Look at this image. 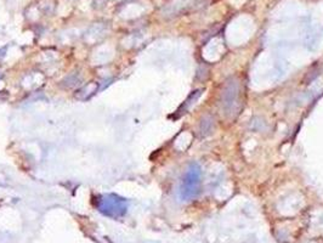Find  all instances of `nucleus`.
Returning <instances> with one entry per match:
<instances>
[{"label":"nucleus","mask_w":323,"mask_h":243,"mask_svg":"<svg viewBox=\"0 0 323 243\" xmlns=\"http://www.w3.org/2000/svg\"><path fill=\"white\" fill-rule=\"evenodd\" d=\"M220 111L225 118L234 119L243 107V88L238 78L226 79L220 91L219 98Z\"/></svg>","instance_id":"f257e3e1"},{"label":"nucleus","mask_w":323,"mask_h":243,"mask_svg":"<svg viewBox=\"0 0 323 243\" xmlns=\"http://www.w3.org/2000/svg\"><path fill=\"white\" fill-rule=\"evenodd\" d=\"M202 170L197 163L190 164L181 181L180 196L184 201L195 198L201 193Z\"/></svg>","instance_id":"f03ea898"},{"label":"nucleus","mask_w":323,"mask_h":243,"mask_svg":"<svg viewBox=\"0 0 323 243\" xmlns=\"http://www.w3.org/2000/svg\"><path fill=\"white\" fill-rule=\"evenodd\" d=\"M215 129V119L211 114H204L200 121V134L202 137H207L213 134Z\"/></svg>","instance_id":"7ed1b4c3"},{"label":"nucleus","mask_w":323,"mask_h":243,"mask_svg":"<svg viewBox=\"0 0 323 243\" xmlns=\"http://www.w3.org/2000/svg\"><path fill=\"white\" fill-rule=\"evenodd\" d=\"M203 91H204V89L195 90L193 93H192V94L190 95V96H188L187 100L185 101L184 105H182L180 110H179V113H185V112H187V111L190 110V108H191L192 106H193V105H195L196 103H197L198 98H200V97L202 96V94H203Z\"/></svg>","instance_id":"20e7f679"}]
</instances>
